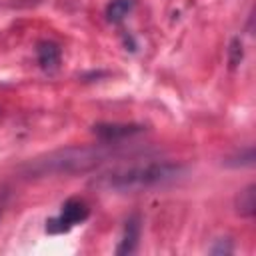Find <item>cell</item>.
I'll return each mask as SVG.
<instances>
[{"mask_svg":"<svg viewBox=\"0 0 256 256\" xmlns=\"http://www.w3.org/2000/svg\"><path fill=\"white\" fill-rule=\"evenodd\" d=\"M184 172L182 164L176 162H152L146 166H132L126 170H118L112 174H106L102 178V186L108 190H142V188H152L158 184H166L176 180Z\"/></svg>","mask_w":256,"mask_h":256,"instance_id":"6da1fadb","label":"cell"},{"mask_svg":"<svg viewBox=\"0 0 256 256\" xmlns=\"http://www.w3.org/2000/svg\"><path fill=\"white\" fill-rule=\"evenodd\" d=\"M140 216L138 214H132L126 222H124V230H122V236H120V242L116 246V254L118 256H124V254H134L138 250V240H140Z\"/></svg>","mask_w":256,"mask_h":256,"instance_id":"277c9868","label":"cell"},{"mask_svg":"<svg viewBox=\"0 0 256 256\" xmlns=\"http://www.w3.org/2000/svg\"><path fill=\"white\" fill-rule=\"evenodd\" d=\"M132 8H134V0H112L106 6V18H108V22L118 24L130 14Z\"/></svg>","mask_w":256,"mask_h":256,"instance_id":"52a82bcc","label":"cell"},{"mask_svg":"<svg viewBox=\"0 0 256 256\" xmlns=\"http://www.w3.org/2000/svg\"><path fill=\"white\" fill-rule=\"evenodd\" d=\"M60 56H62V52H60V46L56 42H52V40L38 42V46H36V60H38L42 70H48V72L56 70L58 64H60Z\"/></svg>","mask_w":256,"mask_h":256,"instance_id":"5b68a950","label":"cell"},{"mask_svg":"<svg viewBox=\"0 0 256 256\" xmlns=\"http://www.w3.org/2000/svg\"><path fill=\"white\" fill-rule=\"evenodd\" d=\"M92 132L96 134V138H100L102 142H120L124 138H130L138 132H142V126L136 124H94Z\"/></svg>","mask_w":256,"mask_h":256,"instance_id":"3957f363","label":"cell"},{"mask_svg":"<svg viewBox=\"0 0 256 256\" xmlns=\"http://www.w3.org/2000/svg\"><path fill=\"white\" fill-rule=\"evenodd\" d=\"M234 208H236V214H240L242 218H252L256 214V186L254 184H248L236 194Z\"/></svg>","mask_w":256,"mask_h":256,"instance_id":"8992f818","label":"cell"},{"mask_svg":"<svg viewBox=\"0 0 256 256\" xmlns=\"http://www.w3.org/2000/svg\"><path fill=\"white\" fill-rule=\"evenodd\" d=\"M242 56H244L242 42H240V38H234V40L230 42V48H228V60H230V66L236 68V66L242 62Z\"/></svg>","mask_w":256,"mask_h":256,"instance_id":"9c48e42d","label":"cell"},{"mask_svg":"<svg viewBox=\"0 0 256 256\" xmlns=\"http://www.w3.org/2000/svg\"><path fill=\"white\" fill-rule=\"evenodd\" d=\"M88 216H90V208L82 198H68L62 204L60 214L50 218V220H46V232L48 234L70 232L76 224H82Z\"/></svg>","mask_w":256,"mask_h":256,"instance_id":"7a4b0ae2","label":"cell"},{"mask_svg":"<svg viewBox=\"0 0 256 256\" xmlns=\"http://www.w3.org/2000/svg\"><path fill=\"white\" fill-rule=\"evenodd\" d=\"M232 250H234V246L228 238H218L216 244L210 248V254H232Z\"/></svg>","mask_w":256,"mask_h":256,"instance_id":"30bf717a","label":"cell"},{"mask_svg":"<svg viewBox=\"0 0 256 256\" xmlns=\"http://www.w3.org/2000/svg\"><path fill=\"white\" fill-rule=\"evenodd\" d=\"M224 164L226 166H252L254 164V148H246V150L238 152L236 156L228 158Z\"/></svg>","mask_w":256,"mask_h":256,"instance_id":"ba28073f","label":"cell"}]
</instances>
